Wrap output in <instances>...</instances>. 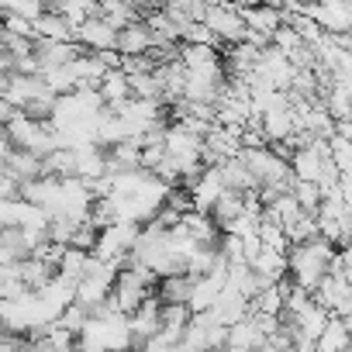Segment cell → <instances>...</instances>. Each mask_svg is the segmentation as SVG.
I'll use <instances>...</instances> for the list:
<instances>
[{
    "label": "cell",
    "instance_id": "1",
    "mask_svg": "<svg viewBox=\"0 0 352 352\" xmlns=\"http://www.w3.org/2000/svg\"><path fill=\"white\" fill-rule=\"evenodd\" d=\"M335 252H338V245H331L328 239H311V242H300V245H290V252H287V266H290V280L297 283V287H304L307 294L331 273V266H335Z\"/></svg>",
    "mask_w": 352,
    "mask_h": 352
},
{
    "label": "cell",
    "instance_id": "2",
    "mask_svg": "<svg viewBox=\"0 0 352 352\" xmlns=\"http://www.w3.org/2000/svg\"><path fill=\"white\" fill-rule=\"evenodd\" d=\"M204 25L214 32V38L221 42V49L225 45H235V42H245V32H249L245 28V18H242V8L228 4V0H218V4L208 8Z\"/></svg>",
    "mask_w": 352,
    "mask_h": 352
},
{
    "label": "cell",
    "instance_id": "3",
    "mask_svg": "<svg viewBox=\"0 0 352 352\" xmlns=\"http://www.w3.org/2000/svg\"><path fill=\"white\" fill-rule=\"evenodd\" d=\"M304 14L324 32V35H352V4L331 0V4H304Z\"/></svg>",
    "mask_w": 352,
    "mask_h": 352
},
{
    "label": "cell",
    "instance_id": "4",
    "mask_svg": "<svg viewBox=\"0 0 352 352\" xmlns=\"http://www.w3.org/2000/svg\"><path fill=\"white\" fill-rule=\"evenodd\" d=\"M76 42L83 52H118V28L107 25L100 14H94L76 28Z\"/></svg>",
    "mask_w": 352,
    "mask_h": 352
},
{
    "label": "cell",
    "instance_id": "5",
    "mask_svg": "<svg viewBox=\"0 0 352 352\" xmlns=\"http://www.w3.org/2000/svg\"><path fill=\"white\" fill-rule=\"evenodd\" d=\"M311 297H314V300H318L328 314H335V318H338V314L345 311L349 297H352V283H349L342 273H335V270H331V273H328V276H324L314 290H311Z\"/></svg>",
    "mask_w": 352,
    "mask_h": 352
},
{
    "label": "cell",
    "instance_id": "6",
    "mask_svg": "<svg viewBox=\"0 0 352 352\" xmlns=\"http://www.w3.org/2000/svg\"><path fill=\"white\" fill-rule=\"evenodd\" d=\"M155 49V38L145 21H131L118 32V56H148Z\"/></svg>",
    "mask_w": 352,
    "mask_h": 352
},
{
    "label": "cell",
    "instance_id": "7",
    "mask_svg": "<svg viewBox=\"0 0 352 352\" xmlns=\"http://www.w3.org/2000/svg\"><path fill=\"white\" fill-rule=\"evenodd\" d=\"M242 18H245V28H249V35H259V38H273L276 35V28L283 25V14L280 11H273V8H266V4H256V8H242Z\"/></svg>",
    "mask_w": 352,
    "mask_h": 352
},
{
    "label": "cell",
    "instance_id": "8",
    "mask_svg": "<svg viewBox=\"0 0 352 352\" xmlns=\"http://www.w3.org/2000/svg\"><path fill=\"white\" fill-rule=\"evenodd\" d=\"M245 211H249V197H245V194H239V190H225V194L214 201L211 218H214V225L225 232V228H228L232 221H239Z\"/></svg>",
    "mask_w": 352,
    "mask_h": 352
},
{
    "label": "cell",
    "instance_id": "9",
    "mask_svg": "<svg viewBox=\"0 0 352 352\" xmlns=\"http://www.w3.org/2000/svg\"><path fill=\"white\" fill-rule=\"evenodd\" d=\"M194 280L190 273H173V276H162L155 283V297L162 304H187L190 300V290H194Z\"/></svg>",
    "mask_w": 352,
    "mask_h": 352
},
{
    "label": "cell",
    "instance_id": "10",
    "mask_svg": "<svg viewBox=\"0 0 352 352\" xmlns=\"http://www.w3.org/2000/svg\"><path fill=\"white\" fill-rule=\"evenodd\" d=\"M290 194H294V201L300 204V211H307V214H318V208H321V201H324L321 187L311 184V180H294Z\"/></svg>",
    "mask_w": 352,
    "mask_h": 352
},
{
    "label": "cell",
    "instance_id": "11",
    "mask_svg": "<svg viewBox=\"0 0 352 352\" xmlns=\"http://www.w3.org/2000/svg\"><path fill=\"white\" fill-rule=\"evenodd\" d=\"M342 324H345V331H349V338H352V314H342Z\"/></svg>",
    "mask_w": 352,
    "mask_h": 352
}]
</instances>
